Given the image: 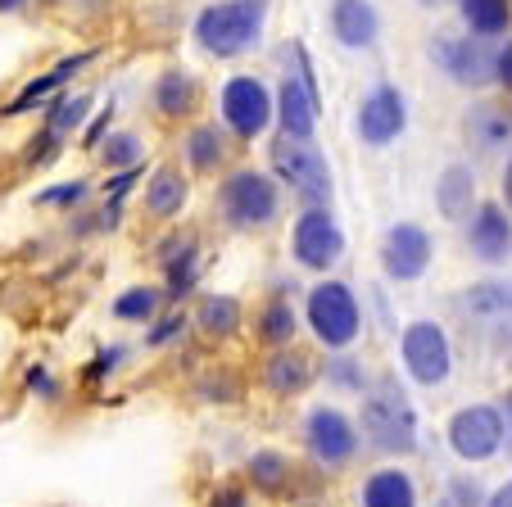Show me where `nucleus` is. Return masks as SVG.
<instances>
[{"label": "nucleus", "instance_id": "10", "mask_svg": "<svg viewBox=\"0 0 512 507\" xmlns=\"http://www.w3.org/2000/svg\"><path fill=\"white\" fill-rule=\"evenodd\" d=\"M399 358H404V372L417 385H445L454 372V345L440 322H413L399 335Z\"/></svg>", "mask_w": 512, "mask_h": 507}, {"label": "nucleus", "instance_id": "29", "mask_svg": "<svg viewBox=\"0 0 512 507\" xmlns=\"http://www.w3.org/2000/svg\"><path fill=\"white\" fill-rule=\"evenodd\" d=\"M195 326L213 340H227V335L241 331V304L232 295H209L200 299V313H195Z\"/></svg>", "mask_w": 512, "mask_h": 507}, {"label": "nucleus", "instance_id": "40", "mask_svg": "<svg viewBox=\"0 0 512 507\" xmlns=\"http://www.w3.org/2000/svg\"><path fill=\"white\" fill-rule=\"evenodd\" d=\"M209 507H245V489H218Z\"/></svg>", "mask_w": 512, "mask_h": 507}, {"label": "nucleus", "instance_id": "9", "mask_svg": "<svg viewBox=\"0 0 512 507\" xmlns=\"http://www.w3.org/2000/svg\"><path fill=\"white\" fill-rule=\"evenodd\" d=\"M290 254L295 263L309 272H327L331 263L345 254V231H340L331 204H309V209L295 218V231H290Z\"/></svg>", "mask_w": 512, "mask_h": 507}, {"label": "nucleus", "instance_id": "12", "mask_svg": "<svg viewBox=\"0 0 512 507\" xmlns=\"http://www.w3.org/2000/svg\"><path fill=\"white\" fill-rule=\"evenodd\" d=\"M304 444H309V453L322 467L336 471L358 453V426L340 408H313L304 417Z\"/></svg>", "mask_w": 512, "mask_h": 507}, {"label": "nucleus", "instance_id": "47", "mask_svg": "<svg viewBox=\"0 0 512 507\" xmlns=\"http://www.w3.org/2000/svg\"><path fill=\"white\" fill-rule=\"evenodd\" d=\"M440 507H449V503H440Z\"/></svg>", "mask_w": 512, "mask_h": 507}, {"label": "nucleus", "instance_id": "18", "mask_svg": "<svg viewBox=\"0 0 512 507\" xmlns=\"http://www.w3.org/2000/svg\"><path fill=\"white\" fill-rule=\"evenodd\" d=\"M150 109H155L159 118H191L195 109H200V82H195L191 68H164V73L155 77V87H150Z\"/></svg>", "mask_w": 512, "mask_h": 507}, {"label": "nucleus", "instance_id": "30", "mask_svg": "<svg viewBox=\"0 0 512 507\" xmlns=\"http://www.w3.org/2000/svg\"><path fill=\"white\" fill-rule=\"evenodd\" d=\"M164 304H168V299H164V290H159V286H132V290H123V295L114 299V317H118V322L150 326Z\"/></svg>", "mask_w": 512, "mask_h": 507}, {"label": "nucleus", "instance_id": "15", "mask_svg": "<svg viewBox=\"0 0 512 507\" xmlns=\"http://www.w3.org/2000/svg\"><path fill=\"white\" fill-rule=\"evenodd\" d=\"M327 23H331L336 46H345V50H372L381 37V14L372 0H331Z\"/></svg>", "mask_w": 512, "mask_h": 507}, {"label": "nucleus", "instance_id": "37", "mask_svg": "<svg viewBox=\"0 0 512 507\" xmlns=\"http://www.w3.org/2000/svg\"><path fill=\"white\" fill-rule=\"evenodd\" d=\"M494 82H499L503 91H512V37L494 46Z\"/></svg>", "mask_w": 512, "mask_h": 507}, {"label": "nucleus", "instance_id": "46", "mask_svg": "<svg viewBox=\"0 0 512 507\" xmlns=\"http://www.w3.org/2000/svg\"><path fill=\"white\" fill-rule=\"evenodd\" d=\"M426 5H435V0H426Z\"/></svg>", "mask_w": 512, "mask_h": 507}, {"label": "nucleus", "instance_id": "26", "mask_svg": "<svg viewBox=\"0 0 512 507\" xmlns=\"http://www.w3.org/2000/svg\"><path fill=\"white\" fill-rule=\"evenodd\" d=\"M91 105H96V100H91L87 91H59L55 100H46V123H41V132L55 136V141H68V136L87 123Z\"/></svg>", "mask_w": 512, "mask_h": 507}, {"label": "nucleus", "instance_id": "39", "mask_svg": "<svg viewBox=\"0 0 512 507\" xmlns=\"http://www.w3.org/2000/svg\"><path fill=\"white\" fill-rule=\"evenodd\" d=\"M109 118H114V105H105V109H100V114H96V123L87 127V136H82V145H87V150H96V145L105 141L109 132H114V127H109Z\"/></svg>", "mask_w": 512, "mask_h": 507}, {"label": "nucleus", "instance_id": "22", "mask_svg": "<svg viewBox=\"0 0 512 507\" xmlns=\"http://www.w3.org/2000/svg\"><path fill=\"white\" fill-rule=\"evenodd\" d=\"M435 204L445 213L449 222H463L472 218V204H476V173L467 163H449L445 173L435 177Z\"/></svg>", "mask_w": 512, "mask_h": 507}, {"label": "nucleus", "instance_id": "19", "mask_svg": "<svg viewBox=\"0 0 512 507\" xmlns=\"http://www.w3.org/2000/svg\"><path fill=\"white\" fill-rule=\"evenodd\" d=\"M91 59H96V50H78V55H64L55 68H50V73L32 77L28 87L19 91V100H14V105L5 109V114H28V109H37V105L46 109V100H55L59 91H68V82H73V77H78L82 68L91 64Z\"/></svg>", "mask_w": 512, "mask_h": 507}, {"label": "nucleus", "instance_id": "35", "mask_svg": "<svg viewBox=\"0 0 512 507\" xmlns=\"http://www.w3.org/2000/svg\"><path fill=\"white\" fill-rule=\"evenodd\" d=\"M186 331V313H168L164 317V322H155V326H150V335H145V345H173V340H177V335H182Z\"/></svg>", "mask_w": 512, "mask_h": 507}, {"label": "nucleus", "instance_id": "20", "mask_svg": "<svg viewBox=\"0 0 512 507\" xmlns=\"http://www.w3.org/2000/svg\"><path fill=\"white\" fill-rule=\"evenodd\" d=\"M182 154H186V168H191V173L209 177V173H218L227 163V154H232V132H227L223 123H195L182 141Z\"/></svg>", "mask_w": 512, "mask_h": 507}, {"label": "nucleus", "instance_id": "36", "mask_svg": "<svg viewBox=\"0 0 512 507\" xmlns=\"http://www.w3.org/2000/svg\"><path fill=\"white\" fill-rule=\"evenodd\" d=\"M445 503L449 507H485V498H481V485H476V480H454Z\"/></svg>", "mask_w": 512, "mask_h": 507}, {"label": "nucleus", "instance_id": "13", "mask_svg": "<svg viewBox=\"0 0 512 507\" xmlns=\"http://www.w3.org/2000/svg\"><path fill=\"white\" fill-rule=\"evenodd\" d=\"M449 444L458 458L467 462H485L503 449V412L494 403H472L449 421Z\"/></svg>", "mask_w": 512, "mask_h": 507}, {"label": "nucleus", "instance_id": "28", "mask_svg": "<svg viewBox=\"0 0 512 507\" xmlns=\"http://www.w3.org/2000/svg\"><path fill=\"white\" fill-rule=\"evenodd\" d=\"M96 159L105 163L109 173H123V168H141V159H145L141 132H132V127H118V132H109L105 141L96 145Z\"/></svg>", "mask_w": 512, "mask_h": 507}, {"label": "nucleus", "instance_id": "4", "mask_svg": "<svg viewBox=\"0 0 512 507\" xmlns=\"http://www.w3.org/2000/svg\"><path fill=\"white\" fill-rule=\"evenodd\" d=\"M290 64L286 77L272 91V123L290 141H313L318 132V77H313V59L304 41H290Z\"/></svg>", "mask_w": 512, "mask_h": 507}, {"label": "nucleus", "instance_id": "3", "mask_svg": "<svg viewBox=\"0 0 512 507\" xmlns=\"http://www.w3.org/2000/svg\"><path fill=\"white\" fill-rule=\"evenodd\" d=\"M218 218L236 231H263L281 218V182L263 168H232L218 182Z\"/></svg>", "mask_w": 512, "mask_h": 507}, {"label": "nucleus", "instance_id": "14", "mask_svg": "<svg viewBox=\"0 0 512 507\" xmlns=\"http://www.w3.org/2000/svg\"><path fill=\"white\" fill-rule=\"evenodd\" d=\"M381 263L390 281H417L431 268V231L417 222H395L381 240Z\"/></svg>", "mask_w": 512, "mask_h": 507}, {"label": "nucleus", "instance_id": "16", "mask_svg": "<svg viewBox=\"0 0 512 507\" xmlns=\"http://www.w3.org/2000/svg\"><path fill=\"white\" fill-rule=\"evenodd\" d=\"M463 136L476 154H508L512 150V109L481 100L463 114Z\"/></svg>", "mask_w": 512, "mask_h": 507}, {"label": "nucleus", "instance_id": "11", "mask_svg": "<svg viewBox=\"0 0 512 507\" xmlns=\"http://www.w3.org/2000/svg\"><path fill=\"white\" fill-rule=\"evenodd\" d=\"M408 127V100L395 82H377L368 96L358 100V114H354V132L363 145L381 150V145H395Z\"/></svg>", "mask_w": 512, "mask_h": 507}, {"label": "nucleus", "instance_id": "32", "mask_svg": "<svg viewBox=\"0 0 512 507\" xmlns=\"http://www.w3.org/2000/svg\"><path fill=\"white\" fill-rule=\"evenodd\" d=\"M250 480L263 489V494H277V489H286L290 480V458L277 449H263L250 458Z\"/></svg>", "mask_w": 512, "mask_h": 507}, {"label": "nucleus", "instance_id": "5", "mask_svg": "<svg viewBox=\"0 0 512 507\" xmlns=\"http://www.w3.org/2000/svg\"><path fill=\"white\" fill-rule=\"evenodd\" d=\"M268 154H272L277 182L290 186V195H300L304 209H309V204H331V168H327V154L313 150V141L277 136Z\"/></svg>", "mask_w": 512, "mask_h": 507}, {"label": "nucleus", "instance_id": "6", "mask_svg": "<svg viewBox=\"0 0 512 507\" xmlns=\"http://www.w3.org/2000/svg\"><path fill=\"white\" fill-rule=\"evenodd\" d=\"M309 326L331 354H345L363 331V308L345 281H318L309 290Z\"/></svg>", "mask_w": 512, "mask_h": 507}, {"label": "nucleus", "instance_id": "8", "mask_svg": "<svg viewBox=\"0 0 512 507\" xmlns=\"http://www.w3.org/2000/svg\"><path fill=\"white\" fill-rule=\"evenodd\" d=\"M431 64L454 82V87L481 91L494 82V46L472 32H440L431 37Z\"/></svg>", "mask_w": 512, "mask_h": 507}, {"label": "nucleus", "instance_id": "38", "mask_svg": "<svg viewBox=\"0 0 512 507\" xmlns=\"http://www.w3.org/2000/svg\"><path fill=\"white\" fill-rule=\"evenodd\" d=\"M28 390L37 394V399H46V403H50V399L59 394V381L46 372V367H32V372H28Z\"/></svg>", "mask_w": 512, "mask_h": 507}, {"label": "nucleus", "instance_id": "34", "mask_svg": "<svg viewBox=\"0 0 512 507\" xmlns=\"http://www.w3.org/2000/svg\"><path fill=\"white\" fill-rule=\"evenodd\" d=\"M91 200V182H64V186H50V191L37 195L41 209H82V204Z\"/></svg>", "mask_w": 512, "mask_h": 507}, {"label": "nucleus", "instance_id": "33", "mask_svg": "<svg viewBox=\"0 0 512 507\" xmlns=\"http://www.w3.org/2000/svg\"><path fill=\"white\" fill-rule=\"evenodd\" d=\"M327 381L336 385V390H354V394H363V390H368V367L358 363V358L336 354V358L327 363Z\"/></svg>", "mask_w": 512, "mask_h": 507}, {"label": "nucleus", "instance_id": "43", "mask_svg": "<svg viewBox=\"0 0 512 507\" xmlns=\"http://www.w3.org/2000/svg\"><path fill=\"white\" fill-rule=\"evenodd\" d=\"M503 435H508V444H512V394H508V399H503Z\"/></svg>", "mask_w": 512, "mask_h": 507}, {"label": "nucleus", "instance_id": "41", "mask_svg": "<svg viewBox=\"0 0 512 507\" xmlns=\"http://www.w3.org/2000/svg\"><path fill=\"white\" fill-rule=\"evenodd\" d=\"M114 367H118V349H114V354H100L96 363L87 367V376H109V372H114Z\"/></svg>", "mask_w": 512, "mask_h": 507}, {"label": "nucleus", "instance_id": "23", "mask_svg": "<svg viewBox=\"0 0 512 507\" xmlns=\"http://www.w3.org/2000/svg\"><path fill=\"white\" fill-rule=\"evenodd\" d=\"M164 268H168V286H164V299L177 304L195 290L200 281V249H195L191 236H173V245L164 249Z\"/></svg>", "mask_w": 512, "mask_h": 507}, {"label": "nucleus", "instance_id": "27", "mask_svg": "<svg viewBox=\"0 0 512 507\" xmlns=\"http://www.w3.org/2000/svg\"><path fill=\"white\" fill-rule=\"evenodd\" d=\"M263 381H268L272 394H300L304 385L313 381V363L300 354V349H277V354L268 358V367H263Z\"/></svg>", "mask_w": 512, "mask_h": 507}, {"label": "nucleus", "instance_id": "31", "mask_svg": "<svg viewBox=\"0 0 512 507\" xmlns=\"http://www.w3.org/2000/svg\"><path fill=\"white\" fill-rule=\"evenodd\" d=\"M295 331H300V317H295V308H290L286 299L263 304V313H259V340H263V345L286 349L290 340H295Z\"/></svg>", "mask_w": 512, "mask_h": 507}, {"label": "nucleus", "instance_id": "2", "mask_svg": "<svg viewBox=\"0 0 512 507\" xmlns=\"http://www.w3.org/2000/svg\"><path fill=\"white\" fill-rule=\"evenodd\" d=\"M358 440L377 453H413L417 449V412L395 376H381L377 385L363 390Z\"/></svg>", "mask_w": 512, "mask_h": 507}, {"label": "nucleus", "instance_id": "17", "mask_svg": "<svg viewBox=\"0 0 512 507\" xmlns=\"http://www.w3.org/2000/svg\"><path fill=\"white\" fill-rule=\"evenodd\" d=\"M467 245L481 263H503L512 254V218L503 204H481L467 218Z\"/></svg>", "mask_w": 512, "mask_h": 507}, {"label": "nucleus", "instance_id": "24", "mask_svg": "<svg viewBox=\"0 0 512 507\" xmlns=\"http://www.w3.org/2000/svg\"><path fill=\"white\" fill-rule=\"evenodd\" d=\"M458 19L463 32L481 41H499L512 28V0H458Z\"/></svg>", "mask_w": 512, "mask_h": 507}, {"label": "nucleus", "instance_id": "45", "mask_svg": "<svg viewBox=\"0 0 512 507\" xmlns=\"http://www.w3.org/2000/svg\"><path fill=\"white\" fill-rule=\"evenodd\" d=\"M28 0H0V14H19Z\"/></svg>", "mask_w": 512, "mask_h": 507}, {"label": "nucleus", "instance_id": "25", "mask_svg": "<svg viewBox=\"0 0 512 507\" xmlns=\"http://www.w3.org/2000/svg\"><path fill=\"white\" fill-rule=\"evenodd\" d=\"M363 507H417V489L413 476L399 467H381L363 480Z\"/></svg>", "mask_w": 512, "mask_h": 507}, {"label": "nucleus", "instance_id": "21", "mask_svg": "<svg viewBox=\"0 0 512 507\" xmlns=\"http://www.w3.org/2000/svg\"><path fill=\"white\" fill-rule=\"evenodd\" d=\"M186 200H191V177L182 168H155L150 173V182H145V213L150 218H177L186 209Z\"/></svg>", "mask_w": 512, "mask_h": 507}, {"label": "nucleus", "instance_id": "42", "mask_svg": "<svg viewBox=\"0 0 512 507\" xmlns=\"http://www.w3.org/2000/svg\"><path fill=\"white\" fill-rule=\"evenodd\" d=\"M485 507H512V480L503 489H494V494L485 498Z\"/></svg>", "mask_w": 512, "mask_h": 507}, {"label": "nucleus", "instance_id": "1", "mask_svg": "<svg viewBox=\"0 0 512 507\" xmlns=\"http://www.w3.org/2000/svg\"><path fill=\"white\" fill-rule=\"evenodd\" d=\"M268 32V0H213L195 14L191 37L213 59H241L263 46Z\"/></svg>", "mask_w": 512, "mask_h": 507}, {"label": "nucleus", "instance_id": "7", "mask_svg": "<svg viewBox=\"0 0 512 507\" xmlns=\"http://www.w3.org/2000/svg\"><path fill=\"white\" fill-rule=\"evenodd\" d=\"M218 123L236 141H259L272 127V87L254 73H236L218 91Z\"/></svg>", "mask_w": 512, "mask_h": 507}, {"label": "nucleus", "instance_id": "44", "mask_svg": "<svg viewBox=\"0 0 512 507\" xmlns=\"http://www.w3.org/2000/svg\"><path fill=\"white\" fill-rule=\"evenodd\" d=\"M503 200H508V209H512V159H508V168H503Z\"/></svg>", "mask_w": 512, "mask_h": 507}]
</instances>
